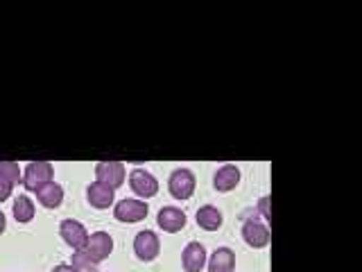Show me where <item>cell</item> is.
I'll return each mask as SVG.
<instances>
[{
	"label": "cell",
	"mask_w": 362,
	"mask_h": 272,
	"mask_svg": "<svg viewBox=\"0 0 362 272\" xmlns=\"http://www.w3.org/2000/svg\"><path fill=\"white\" fill-rule=\"evenodd\" d=\"M197 225L202 230L206 232H215L222 227V213L218 207H213V204H206V207H199L197 209Z\"/></svg>",
	"instance_id": "2e32d148"
},
{
	"label": "cell",
	"mask_w": 362,
	"mask_h": 272,
	"mask_svg": "<svg viewBox=\"0 0 362 272\" xmlns=\"http://www.w3.org/2000/svg\"><path fill=\"white\" fill-rule=\"evenodd\" d=\"M86 252L90 254L93 261H105L111 252H113V238L107 232H95L88 236V243H86Z\"/></svg>",
	"instance_id": "9c48e42d"
},
{
	"label": "cell",
	"mask_w": 362,
	"mask_h": 272,
	"mask_svg": "<svg viewBox=\"0 0 362 272\" xmlns=\"http://www.w3.org/2000/svg\"><path fill=\"white\" fill-rule=\"evenodd\" d=\"M168 188H170V193H173V198L190 200L192 193H195V175H192L188 168H179L170 175Z\"/></svg>",
	"instance_id": "7a4b0ae2"
},
{
	"label": "cell",
	"mask_w": 362,
	"mask_h": 272,
	"mask_svg": "<svg viewBox=\"0 0 362 272\" xmlns=\"http://www.w3.org/2000/svg\"><path fill=\"white\" fill-rule=\"evenodd\" d=\"M0 177H3L5 181H9L11 186L18 184V181H21V168H18V164H14V162H0Z\"/></svg>",
	"instance_id": "d6986e66"
},
{
	"label": "cell",
	"mask_w": 362,
	"mask_h": 272,
	"mask_svg": "<svg viewBox=\"0 0 362 272\" xmlns=\"http://www.w3.org/2000/svg\"><path fill=\"white\" fill-rule=\"evenodd\" d=\"M11 211H14V218L18 222H30L34 218V211H37V209H34V202L28 196H18L14 200V207H11Z\"/></svg>",
	"instance_id": "e0dca14e"
},
{
	"label": "cell",
	"mask_w": 362,
	"mask_h": 272,
	"mask_svg": "<svg viewBox=\"0 0 362 272\" xmlns=\"http://www.w3.org/2000/svg\"><path fill=\"white\" fill-rule=\"evenodd\" d=\"M124 166L120 162H98L95 164V181L116 191L124 184Z\"/></svg>",
	"instance_id": "277c9868"
},
{
	"label": "cell",
	"mask_w": 362,
	"mask_h": 272,
	"mask_svg": "<svg viewBox=\"0 0 362 272\" xmlns=\"http://www.w3.org/2000/svg\"><path fill=\"white\" fill-rule=\"evenodd\" d=\"M158 249H161V243H158V236L150 230H143L136 234L134 238V252L141 261H154L158 256Z\"/></svg>",
	"instance_id": "52a82bcc"
},
{
	"label": "cell",
	"mask_w": 362,
	"mask_h": 272,
	"mask_svg": "<svg viewBox=\"0 0 362 272\" xmlns=\"http://www.w3.org/2000/svg\"><path fill=\"white\" fill-rule=\"evenodd\" d=\"M5 227H7V218H5V213L0 211V234L5 232Z\"/></svg>",
	"instance_id": "603a6c76"
},
{
	"label": "cell",
	"mask_w": 362,
	"mask_h": 272,
	"mask_svg": "<svg viewBox=\"0 0 362 272\" xmlns=\"http://www.w3.org/2000/svg\"><path fill=\"white\" fill-rule=\"evenodd\" d=\"M267 207H269V198H263V200L258 202V211H260V215H263L265 220H269V218H272V213H269V209H267Z\"/></svg>",
	"instance_id": "44dd1931"
},
{
	"label": "cell",
	"mask_w": 362,
	"mask_h": 272,
	"mask_svg": "<svg viewBox=\"0 0 362 272\" xmlns=\"http://www.w3.org/2000/svg\"><path fill=\"white\" fill-rule=\"evenodd\" d=\"M52 272H79V270H75L73 266H66V264H64V266H57Z\"/></svg>",
	"instance_id": "7402d4cb"
},
{
	"label": "cell",
	"mask_w": 362,
	"mask_h": 272,
	"mask_svg": "<svg viewBox=\"0 0 362 272\" xmlns=\"http://www.w3.org/2000/svg\"><path fill=\"white\" fill-rule=\"evenodd\" d=\"M95 266H98V261L90 259V254L86 252V249H79V252L73 254V268L75 270H86V272H95Z\"/></svg>",
	"instance_id": "ac0fdd59"
},
{
	"label": "cell",
	"mask_w": 362,
	"mask_h": 272,
	"mask_svg": "<svg viewBox=\"0 0 362 272\" xmlns=\"http://www.w3.org/2000/svg\"><path fill=\"white\" fill-rule=\"evenodd\" d=\"M238 181H240V168L233 166V164H226L222 168L215 170V175H213V186L215 191H220V193H229L238 186Z\"/></svg>",
	"instance_id": "30bf717a"
},
{
	"label": "cell",
	"mask_w": 362,
	"mask_h": 272,
	"mask_svg": "<svg viewBox=\"0 0 362 272\" xmlns=\"http://www.w3.org/2000/svg\"><path fill=\"white\" fill-rule=\"evenodd\" d=\"M113 198H116V191L100 184V181H93V184H88L86 188V200L90 202V207H95V209H109L113 204Z\"/></svg>",
	"instance_id": "4fadbf2b"
},
{
	"label": "cell",
	"mask_w": 362,
	"mask_h": 272,
	"mask_svg": "<svg viewBox=\"0 0 362 272\" xmlns=\"http://www.w3.org/2000/svg\"><path fill=\"white\" fill-rule=\"evenodd\" d=\"M52 175H54L52 164H48V162H32V164L25 166V170H23L21 181H23V186H25L28 191H37L43 184L52 181Z\"/></svg>",
	"instance_id": "6da1fadb"
},
{
	"label": "cell",
	"mask_w": 362,
	"mask_h": 272,
	"mask_svg": "<svg viewBox=\"0 0 362 272\" xmlns=\"http://www.w3.org/2000/svg\"><path fill=\"white\" fill-rule=\"evenodd\" d=\"M34 193H37V200L43 204L45 209H57L64 200V188L57 184V181H48V184H43Z\"/></svg>",
	"instance_id": "9a60e30c"
},
{
	"label": "cell",
	"mask_w": 362,
	"mask_h": 272,
	"mask_svg": "<svg viewBox=\"0 0 362 272\" xmlns=\"http://www.w3.org/2000/svg\"><path fill=\"white\" fill-rule=\"evenodd\" d=\"M147 204L143 200H120L116 204V209H113V215H116V220L120 222H141L147 218Z\"/></svg>",
	"instance_id": "5b68a950"
},
{
	"label": "cell",
	"mask_w": 362,
	"mask_h": 272,
	"mask_svg": "<svg viewBox=\"0 0 362 272\" xmlns=\"http://www.w3.org/2000/svg\"><path fill=\"white\" fill-rule=\"evenodd\" d=\"M181 266L186 272H202L206 266V249L202 243H188L181 254Z\"/></svg>",
	"instance_id": "7c38bea8"
},
{
	"label": "cell",
	"mask_w": 362,
	"mask_h": 272,
	"mask_svg": "<svg viewBox=\"0 0 362 272\" xmlns=\"http://www.w3.org/2000/svg\"><path fill=\"white\" fill-rule=\"evenodd\" d=\"M209 272H233L235 268V254L229 247H218L206 261Z\"/></svg>",
	"instance_id": "5bb4252c"
},
{
	"label": "cell",
	"mask_w": 362,
	"mask_h": 272,
	"mask_svg": "<svg viewBox=\"0 0 362 272\" xmlns=\"http://www.w3.org/2000/svg\"><path fill=\"white\" fill-rule=\"evenodd\" d=\"M186 213L181 211V209H177V207H163L161 211H158V215H156V222H158V227H161L163 232H168V234H177V232H181L186 227Z\"/></svg>",
	"instance_id": "ba28073f"
},
{
	"label": "cell",
	"mask_w": 362,
	"mask_h": 272,
	"mask_svg": "<svg viewBox=\"0 0 362 272\" xmlns=\"http://www.w3.org/2000/svg\"><path fill=\"white\" fill-rule=\"evenodd\" d=\"M59 234H62L64 241L75 249V252H79V249H86L88 232H86V227L82 222H77L73 218H66L59 225Z\"/></svg>",
	"instance_id": "8992f818"
},
{
	"label": "cell",
	"mask_w": 362,
	"mask_h": 272,
	"mask_svg": "<svg viewBox=\"0 0 362 272\" xmlns=\"http://www.w3.org/2000/svg\"><path fill=\"white\" fill-rule=\"evenodd\" d=\"M243 238L247 241V245L260 249V247H265L269 243V230H267L265 222L252 218V220H247L245 227H243Z\"/></svg>",
	"instance_id": "8fae6325"
},
{
	"label": "cell",
	"mask_w": 362,
	"mask_h": 272,
	"mask_svg": "<svg viewBox=\"0 0 362 272\" xmlns=\"http://www.w3.org/2000/svg\"><path fill=\"white\" fill-rule=\"evenodd\" d=\"M11 188H14V186H11L9 181H5L3 177H0V202H5L11 196Z\"/></svg>",
	"instance_id": "ffe728a7"
},
{
	"label": "cell",
	"mask_w": 362,
	"mask_h": 272,
	"mask_svg": "<svg viewBox=\"0 0 362 272\" xmlns=\"http://www.w3.org/2000/svg\"><path fill=\"white\" fill-rule=\"evenodd\" d=\"M129 186L139 198H154L158 193V181L156 177L145 168H134L129 173Z\"/></svg>",
	"instance_id": "3957f363"
}]
</instances>
